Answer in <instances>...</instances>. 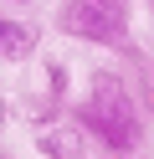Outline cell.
<instances>
[{"instance_id": "cell-1", "label": "cell", "mask_w": 154, "mask_h": 159, "mask_svg": "<svg viewBox=\"0 0 154 159\" xmlns=\"http://www.w3.org/2000/svg\"><path fill=\"white\" fill-rule=\"evenodd\" d=\"M72 113H77V123L103 144V154L123 159V154H139L144 149V113H139V103H133L128 82H123L118 72H108V67H98V72L87 77V98H82Z\"/></svg>"}, {"instance_id": "cell-2", "label": "cell", "mask_w": 154, "mask_h": 159, "mask_svg": "<svg viewBox=\"0 0 154 159\" xmlns=\"http://www.w3.org/2000/svg\"><path fill=\"white\" fill-rule=\"evenodd\" d=\"M57 31L72 41H92V46H113L123 57H139V46L128 36V5L123 0H62Z\"/></svg>"}, {"instance_id": "cell-3", "label": "cell", "mask_w": 154, "mask_h": 159, "mask_svg": "<svg viewBox=\"0 0 154 159\" xmlns=\"http://www.w3.org/2000/svg\"><path fill=\"white\" fill-rule=\"evenodd\" d=\"M31 144H36L41 159H87L92 134L77 123V113H62V118H51V123L31 128Z\"/></svg>"}, {"instance_id": "cell-4", "label": "cell", "mask_w": 154, "mask_h": 159, "mask_svg": "<svg viewBox=\"0 0 154 159\" xmlns=\"http://www.w3.org/2000/svg\"><path fill=\"white\" fill-rule=\"evenodd\" d=\"M36 46H41V26L36 21H26V16H5L0 21V57L10 67L26 62V57H36Z\"/></svg>"}, {"instance_id": "cell-5", "label": "cell", "mask_w": 154, "mask_h": 159, "mask_svg": "<svg viewBox=\"0 0 154 159\" xmlns=\"http://www.w3.org/2000/svg\"><path fill=\"white\" fill-rule=\"evenodd\" d=\"M5 5H36V0H5Z\"/></svg>"}, {"instance_id": "cell-6", "label": "cell", "mask_w": 154, "mask_h": 159, "mask_svg": "<svg viewBox=\"0 0 154 159\" xmlns=\"http://www.w3.org/2000/svg\"><path fill=\"white\" fill-rule=\"evenodd\" d=\"M123 5H128V0H123Z\"/></svg>"}]
</instances>
